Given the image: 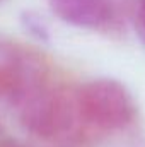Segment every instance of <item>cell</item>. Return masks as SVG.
<instances>
[{
	"label": "cell",
	"mask_w": 145,
	"mask_h": 147,
	"mask_svg": "<svg viewBox=\"0 0 145 147\" xmlns=\"http://www.w3.org/2000/svg\"><path fill=\"white\" fill-rule=\"evenodd\" d=\"M79 125L85 128L116 134L126 130L137 118L132 92L116 79H92L73 92Z\"/></svg>",
	"instance_id": "7a4b0ae2"
},
{
	"label": "cell",
	"mask_w": 145,
	"mask_h": 147,
	"mask_svg": "<svg viewBox=\"0 0 145 147\" xmlns=\"http://www.w3.org/2000/svg\"><path fill=\"white\" fill-rule=\"evenodd\" d=\"M55 10L67 22L84 28H106L114 17L108 0H55Z\"/></svg>",
	"instance_id": "3957f363"
},
{
	"label": "cell",
	"mask_w": 145,
	"mask_h": 147,
	"mask_svg": "<svg viewBox=\"0 0 145 147\" xmlns=\"http://www.w3.org/2000/svg\"><path fill=\"white\" fill-rule=\"evenodd\" d=\"M138 19H140V28L145 36V0H140V10H138Z\"/></svg>",
	"instance_id": "277c9868"
},
{
	"label": "cell",
	"mask_w": 145,
	"mask_h": 147,
	"mask_svg": "<svg viewBox=\"0 0 145 147\" xmlns=\"http://www.w3.org/2000/svg\"><path fill=\"white\" fill-rule=\"evenodd\" d=\"M0 106L43 140H67L79 121L73 92L65 91L36 57L0 48Z\"/></svg>",
	"instance_id": "6da1fadb"
}]
</instances>
